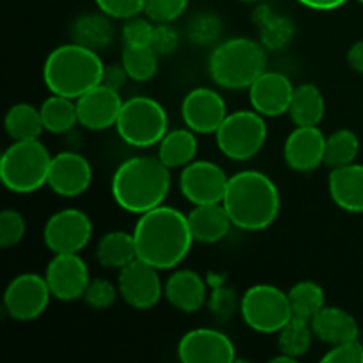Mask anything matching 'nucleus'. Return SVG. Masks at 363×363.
<instances>
[{"instance_id":"f257e3e1","label":"nucleus","mask_w":363,"mask_h":363,"mask_svg":"<svg viewBox=\"0 0 363 363\" xmlns=\"http://www.w3.org/2000/svg\"><path fill=\"white\" fill-rule=\"evenodd\" d=\"M137 259L156 269H172L190 254L194 245L188 215L172 206H158L144 213L133 229Z\"/></svg>"},{"instance_id":"f03ea898","label":"nucleus","mask_w":363,"mask_h":363,"mask_svg":"<svg viewBox=\"0 0 363 363\" xmlns=\"http://www.w3.org/2000/svg\"><path fill=\"white\" fill-rule=\"evenodd\" d=\"M234 227L264 230L280 213V191L275 181L259 170H241L229 177L222 201Z\"/></svg>"},{"instance_id":"7ed1b4c3","label":"nucleus","mask_w":363,"mask_h":363,"mask_svg":"<svg viewBox=\"0 0 363 363\" xmlns=\"http://www.w3.org/2000/svg\"><path fill=\"white\" fill-rule=\"evenodd\" d=\"M112 197L121 209L144 215L163 204L170 191V169L158 156H133L112 176Z\"/></svg>"},{"instance_id":"20e7f679","label":"nucleus","mask_w":363,"mask_h":363,"mask_svg":"<svg viewBox=\"0 0 363 363\" xmlns=\"http://www.w3.org/2000/svg\"><path fill=\"white\" fill-rule=\"evenodd\" d=\"M103 67L98 52L73 41L48 53L43 64V80L52 94L78 99L101 84Z\"/></svg>"},{"instance_id":"39448f33","label":"nucleus","mask_w":363,"mask_h":363,"mask_svg":"<svg viewBox=\"0 0 363 363\" xmlns=\"http://www.w3.org/2000/svg\"><path fill=\"white\" fill-rule=\"evenodd\" d=\"M268 50L252 38H230L213 48L208 71L216 85L229 91L248 89L266 71Z\"/></svg>"},{"instance_id":"423d86ee","label":"nucleus","mask_w":363,"mask_h":363,"mask_svg":"<svg viewBox=\"0 0 363 363\" xmlns=\"http://www.w3.org/2000/svg\"><path fill=\"white\" fill-rule=\"evenodd\" d=\"M53 156L38 140H14L0 160V179L13 194H34L48 183Z\"/></svg>"},{"instance_id":"0eeeda50","label":"nucleus","mask_w":363,"mask_h":363,"mask_svg":"<svg viewBox=\"0 0 363 363\" xmlns=\"http://www.w3.org/2000/svg\"><path fill=\"white\" fill-rule=\"evenodd\" d=\"M121 140L131 147L147 149L160 144L169 131V116L162 103L147 96L126 99L116 124Z\"/></svg>"},{"instance_id":"6e6552de","label":"nucleus","mask_w":363,"mask_h":363,"mask_svg":"<svg viewBox=\"0 0 363 363\" xmlns=\"http://www.w3.org/2000/svg\"><path fill=\"white\" fill-rule=\"evenodd\" d=\"M216 145L233 162H248L259 155L268 137L264 116L252 110H238L227 113L215 133Z\"/></svg>"},{"instance_id":"1a4fd4ad","label":"nucleus","mask_w":363,"mask_h":363,"mask_svg":"<svg viewBox=\"0 0 363 363\" xmlns=\"http://www.w3.org/2000/svg\"><path fill=\"white\" fill-rule=\"evenodd\" d=\"M245 325L259 333H279L293 318L289 296L269 284L248 287L240 301Z\"/></svg>"},{"instance_id":"9d476101","label":"nucleus","mask_w":363,"mask_h":363,"mask_svg":"<svg viewBox=\"0 0 363 363\" xmlns=\"http://www.w3.org/2000/svg\"><path fill=\"white\" fill-rule=\"evenodd\" d=\"M92 238L89 215L74 208L53 213L45 223L43 240L53 254H80Z\"/></svg>"},{"instance_id":"9b49d317","label":"nucleus","mask_w":363,"mask_h":363,"mask_svg":"<svg viewBox=\"0 0 363 363\" xmlns=\"http://www.w3.org/2000/svg\"><path fill=\"white\" fill-rule=\"evenodd\" d=\"M52 298L45 277L38 273H21L14 277L4 293V308L14 321L28 323L38 319Z\"/></svg>"},{"instance_id":"f8f14e48","label":"nucleus","mask_w":363,"mask_h":363,"mask_svg":"<svg viewBox=\"0 0 363 363\" xmlns=\"http://www.w3.org/2000/svg\"><path fill=\"white\" fill-rule=\"evenodd\" d=\"M225 170L208 160H194L183 167L179 176V190L194 206L220 204L227 188Z\"/></svg>"},{"instance_id":"ddd939ff","label":"nucleus","mask_w":363,"mask_h":363,"mask_svg":"<svg viewBox=\"0 0 363 363\" xmlns=\"http://www.w3.org/2000/svg\"><path fill=\"white\" fill-rule=\"evenodd\" d=\"M160 269L147 262L135 259L119 269L117 287L119 294L130 307L137 311H149L156 307L163 296V286L160 280Z\"/></svg>"},{"instance_id":"4468645a","label":"nucleus","mask_w":363,"mask_h":363,"mask_svg":"<svg viewBox=\"0 0 363 363\" xmlns=\"http://www.w3.org/2000/svg\"><path fill=\"white\" fill-rule=\"evenodd\" d=\"M177 358L183 363H233L236 362V347L223 332L194 328L181 337Z\"/></svg>"},{"instance_id":"2eb2a0df","label":"nucleus","mask_w":363,"mask_h":363,"mask_svg":"<svg viewBox=\"0 0 363 363\" xmlns=\"http://www.w3.org/2000/svg\"><path fill=\"white\" fill-rule=\"evenodd\" d=\"M227 113L225 99L209 87L191 89L181 103V117L184 124L199 135L216 133Z\"/></svg>"},{"instance_id":"dca6fc26","label":"nucleus","mask_w":363,"mask_h":363,"mask_svg":"<svg viewBox=\"0 0 363 363\" xmlns=\"http://www.w3.org/2000/svg\"><path fill=\"white\" fill-rule=\"evenodd\" d=\"M45 279L53 298L74 301L84 298L91 277L87 264L78 254H55L46 268Z\"/></svg>"},{"instance_id":"f3484780","label":"nucleus","mask_w":363,"mask_h":363,"mask_svg":"<svg viewBox=\"0 0 363 363\" xmlns=\"http://www.w3.org/2000/svg\"><path fill=\"white\" fill-rule=\"evenodd\" d=\"M92 183V167L84 155L62 151L50 163L48 186L60 197L73 199L85 194Z\"/></svg>"},{"instance_id":"a211bd4d","label":"nucleus","mask_w":363,"mask_h":363,"mask_svg":"<svg viewBox=\"0 0 363 363\" xmlns=\"http://www.w3.org/2000/svg\"><path fill=\"white\" fill-rule=\"evenodd\" d=\"M124 101L119 91L96 85L77 99L78 124L91 131H103L116 126Z\"/></svg>"},{"instance_id":"6ab92c4d","label":"nucleus","mask_w":363,"mask_h":363,"mask_svg":"<svg viewBox=\"0 0 363 363\" xmlns=\"http://www.w3.org/2000/svg\"><path fill=\"white\" fill-rule=\"evenodd\" d=\"M326 137L318 126H296L284 144V160L296 172H311L325 165Z\"/></svg>"},{"instance_id":"aec40b11","label":"nucleus","mask_w":363,"mask_h":363,"mask_svg":"<svg viewBox=\"0 0 363 363\" xmlns=\"http://www.w3.org/2000/svg\"><path fill=\"white\" fill-rule=\"evenodd\" d=\"M294 85L279 71H264L248 87V99L255 112L264 117H279L289 112Z\"/></svg>"},{"instance_id":"412c9836","label":"nucleus","mask_w":363,"mask_h":363,"mask_svg":"<svg viewBox=\"0 0 363 363\" xmlns=\"http://www.w3.org/2000/svg\"><path fill=\"white\" fill-rule=\"evenodd\" d=\"M163 296L176 311L194 314L208 301V286L194 269H177L167 279Z\"/></svg>"},{"instance_id":"4be33fe9","label":"nucleus","mask_w":363,"mask_h":363,"mask_svg":"<svg viewBox=\"0 0 363 363\" xmlns=\"http://www.w3.org/2000/svg\"><path fill=\"white\" fill-rule=\"evenodd\" d=\"M330 197L337 208L347 213H363V165H350L332 169L328 177Z\"/></svg>"},{"instance_id":"5701e85b","label":"nucleus","mask_w":363,"mask_h":363,"mask_svg":"<svg viewBox=\"0 0 363 363\" xmlns=\"http://www.w3.org/2000/svg\"><path fill=\"white\" fill-rule=\"evenodd\" d=\"M312 332L321 342L337 346V344L354 340L360 335V326L353 314L340 307H325L311 319Z\"/></svg>"},{"instance_id":"b1692460","label":"nucleus","mask_w":363,"mask_h":363,"mask_svg":"<svg viewBox=\"0 0 363 363\" xmlns=\"http://www.w3.org/2000/svg\"><path fill=\"white\" fill-rule=\"evenodd\" d=\"M252 21L259 30V41L266 50H282L293 41L294 21L286 14H280L268 4H259L252 11Z\"/></svg>"},{"instance_id":"393cba45","label":"nucleus","mask_w":363,"mask_h":363,"mask_svg":"<svg viewBox=\"0 0 363 363\" xmlns=\"http://www.w3.org/2000/svg\"><path fill=\"white\" fill-rule=\"evenodd\" d=\"M188 223H190L194 240L204 245L222 241L233 227V222H230L222 202L194 206V209L188 213Z\"/></svg>"},{"instance_id":"a878e982","label":"nucleus","mask_w":363,"mask_h":363,"mask_svg":"<svg viewBox=\"0 0 363 363\" xmlns=\"http://www.w3.org/2000/svg\"><path fill=\"white\" fill-rule=\"evenodd\" d=\"M112 18L105 13H85L80 14L71 25V38L74 43L99 52L110 46L113 41L116 28L112 25Z\"/></svg>"},{"instance_id":"bb28decb","label":"nucleus","mask_w":363,"mask_h":363,"mask_svg":"<svg viewBox=\"0 0 363 363\" xmlns=\"http://www.w3.org/2000/svg\"><path fill=\"white\" fill-rule=\"evenodd\" d=\"M195 131L190 128H179V130L167 131L165 137L158 144V158L169 169H183L191 163L197 155L199 142Z\"/></svg>"},{"instance_id":"cd10ccee","label":"nucleus","mask_w":363,"mask_h":363,"mask_svg":"<svg viewBox=\"0 0 363 363\" xmlns=\"http://www.w3.org/2000/svg\"><path fill=\"white\" fill-rule=\"evenodd\" d=\"M96 259L103 268L121 269L137 259V245L133 233L112 230L103 234L96 245Z\"/></svg>"},{"instance_id":"c85d7f7f","label":"nucleus","mask_w":363,"mask_h":363,"mask_svg":"<svg viewBox=\"0 0 363 363\" xmlns=\"http://www.w3.org/2000/svg\"><path fill=\"white\" fill-rule=\"evenodd\" d=\"M326 112L323 92L314 84H301L294 87L289 105V116L296 126H318Z\"/></svg>"},{"instance_id":"c756f323","label":"nucleus","mask_w":363,"mask_h":363,"mask_svg":"<svg viewBox=\"0 0 363 363\" xmlns=\"http://www.w3.org/2000/svg\"><path fill=\"white\" fill-rule=\"evenodd\" d=\"M39 112H41L43 126L50 133H67L73 130L74 124H78L77 99L66 96L52 94L41 103Z\"/></svg>"},{"instance_id":"7c9ffc66","label":"nucleus","mask_w":363,"mask_h":363,"mask_svg":"<svg viewBox=\"0 0 363 363\" xmlns=\"http://www.w3.org/2000/svg\"><path fill=\"white\" fill-rule=\"evenodd\" d=\"M4 126L13 140H38L45 130L41 112L30 103H16L11 106L4 119Z\"/></svg>"},{"instance_id":"2f4dec72","label":"nucleus","mask_w":363,"mask_h":363,"mask_svg":"<svg viewBox=\"0 0 363 363\" xmlns=\"http://www.w3.org/2000/svg\"><path fill=\"white\" fill-rule=\"evenodd\" d=\"M358 152H360V138L354 131L342 128V130L333 131L326 137L325 149V165L330 169H339V167L354 163Z\"/></svg>"},{"instance_id":"473e14b6","label":"nucleus","mask_w":363,"mask_h":363,"mask_svg":"<svg viewBox=\"0 0 363 363\" xmlns=\"http://www.w3.org/2000/svg\"><path fill=\"white\" fill-rule=\"evenodd\" d=\"M287 296H289L291 311H293L294 318L311 321L325 307V291L319 284L312 282V280H301V282L294 284L287 291Z\"/></svg>"},{"instance_id":"72a5a7b5","label":"nucleus","mask_w":363,"mask_h":363,"mask_svg":"<svg viewBox=\"0 0 363 363\" xmlns=\"http://www.w3.org/2000/svg\"><path fill=\"white\" fill-rule=\"evenodd\" d=\"M277 335H279L277 344H279L280 353L289 354L294 360L307 354L312 346V340H314V332H312L311 321L294 318V315Z\"/></svg>"},{"instance_id":"f704fd0d","label":"nucleus","mask_w":363,"mask_h":363,"mask_svg":"<svg viewBox=\"0 0 363 363\" xmlns=\"http://www.w3.org/2000/svg\"><path fill=\"white\" fill-rule=\"evenodd\" d=\"M121 64L133 82H149L158 71V53L152 46H124Z\"/></svg>"},{"instance_id":"c9c22d12","label":"nucleus","mask_w":363,"mask_h":363,"mask_svg":"<svg viewBox=\"0 0 363 363\" xmlns=\"http://www.w3.org/2000/svg\"><path fill=\"white\" fill-rule=\"evenodd\" d=\"M222 30L223 25L218 14L204 11V13H199L191 18L190 23H188L186 35L194 45L209 46L218 41Z\"/></svg>"},{"instance_id":"e433bc0d","label":"nucleus","mask_w":363,"mask_h":363,"mask_svg":"<svg viewBox=\"0 0 363 363\" xmlns=\"http://www.w3.org/2000/svg\"><path fill=\"white\" fill-rule=\"evenodd\" d=\"M119 294V287L106 279H91L84 293V301L94 311L110 308Z\"/></svg>"},{"instance_id":"4c0bfd02","label":"nucleus","mask_w":363,"mask_h":363,"mask_svg":"<svg viewBox=\"0 0 363 363\" xmlns=\"http://www.w3.org/2000/svg\"><path fill=\"white\" fill-rule=\"evenodd\" d=\"M152 32H155V21L138 14L124 20L121 38L124 46H151Z\"/></svg>"},{"instance_id":"58836bf2","label":"nucleus","mask_w":363,"mask_h":363,"mask_svg":"<svg viewBox=\"0 0 363 363\" xmlns=\"http://www.w3.org/2000/svg\"><path fill=\"white\" fill-rule=\"evenodd\" d=\"M27 230V223L16 209H4L0 213V247L9 248L20 243Z\"/></svg>"},{"instance_id":"ea45409f","label":"nucleus","mask_w":363,"mask_h":363,"mask_svg":"<svg viewBox=\"0 0 363 363\" xmlns=\"http://www.w3.org/2000/svg\"><path fill=\"white\" fill-rule=\"evenodd\" d=\"M186 7L188 0H145L144 13L155 23H172Z\"/></svg>"},{"instance_id":"a19ab883","label":"nucleus","mask_w":363,"mask_h":363,"mask_svg":"<svg viewBox=\"0 0 363 363\" xmlns=\"http://www.w3.org/2000/svg\"><path fill=\"white\" fill-rule=\"evenodd\" d=\"M208 305L209 312H211V315L218 323L229 321L234 315V312H236V308L240 307L236 293H234L233 289H229V287L220 286L215 287V291H213L211 296H209Z\"/></svg>"},{"instance_id":"79ce46f5","label":"nucleus","mask_w":363,"mask_h":363,"mask_svg":"<svg viewBox=\"0 0 363 363\" xmlns=\"http://www.w3.org/2000/svg\"><path fill=\"white\" fill-rule=\"evenodd\" d=\"M98 9L112 20H128L144 13L145 0H94Z\"/></svg>"},{"instance_id":"37998d69","label":"nucleus","mask_w":363,"mask_h":363,"mask_svg":"<svg viewBox=\"0 0 363 363\" xmlns=\"http://www.w3.org/2000/svg\"><path fill=\"white\" fill-rule=\"evenodd\" d=\"M181 35L177 28L170 23H155L151 46L158 55H170L177 50Z\"/></svg>"},{"instance_id":"c03bdc74","label":"nucleus","mask_w":363,"mask_h":363,"mask_svg":"<svg viewBox=\"0 0 363 363\" xmlns=\"http://www.w3.org/2000/svg\"><path fill=\"white\" fill-rule=\"evenodd\" d=\"M328 363H363V344L358 339L332 346L328 353L321 358Z\"/></svg>"},{"instance_id":"a18cd8bd","label":"nucleus","mask_w":363,"mask_h":363,"mask_svg":"<svg viewBox=\"0 0 363 363\" xmlns=\"http://www.w3.org/2000/svg\"><path fill=\"white\" fill-rule=\"evenodd\" d=\"M128 78L130 77H128L123 64H108V66L103 67L101 84L105 87L113 89V91H121L124 87V84H126Z\"/></svg>"},{"instance_id":"49530a36","label":"nucleus","mask_w":363,"mask_h":363,"mask_svg":"<svg viewBox=\"0 0 363 363\" xmlns=\"http://www.w3.org/2000/svg\"><path fill=\"white\" fill-rule=\"evenodd\" d=\"M296 2L314 11H333L342 7L347 0H296Z\"/></svg>"},{"instance_id":"de8ad7c7","label":"nucleus","mask_w":363,"mask_h":363,"mask_svg":"<svg viewBox=\"0 0 363 363\" xmlns=\"http://www.w3.org/2000/svg\"><path fill=\"white\" fill-rule=\"evenodd\" d=\"M347 64L353 71L363 74V39L354 43L347 52Z\"/></svg>"},{"instance_id":"09e8293b","label":"nucleus","mask_w":363,"mask_h":363,"mask_svg":"<svg viewBox=\"0 0 363 363\" xmlns=\"http://www.w3.org/2000/svg\"><path fill=\"white\" fill-rule=\"evenodd\" d=\"M269 362H273V363H293V362H294V358H293V357H289V354L280 353L279 357H273L272 360H269Z\"/></svg>"},{"instance_id":"8fccbe9b","label":"nucleus","mask_w":363,"mask_h":363,"mask_svg":"<svg viewBox=\"0 0 363 363\" xmlns=\"http://www.w3.org/2000/svg\"><path fill=\"white\" fill-rule=\"evenodd\" d=\"M240 2H243V4H255V2H259V0H240Z\"/></svg>"},{"instance_id":"3c124183","label":"nucleus","mask_w":363,"mask_h":363,"mask_svg":"<svg viewBox=\"0 0 363 363\" xmlns=\"http://www.w3.org/2000/svg\"><path fill=\"white\" fill-rule=\"evenodd\" d=\"M358 2H360V4H363V0H358Z\"/></svg>"}]
</instances>
